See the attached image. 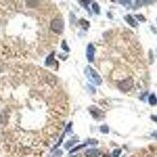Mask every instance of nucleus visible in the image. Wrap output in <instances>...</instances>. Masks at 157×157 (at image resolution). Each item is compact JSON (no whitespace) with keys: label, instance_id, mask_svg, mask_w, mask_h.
<instances>
[{"label":"nucleus","instance_id":"f03ea898","mask_svg":"<svg viewBox=\"0 0 157 157\" xmlns=\"http://www.w3.org/2000/svg\"><path fill=\"white\" fill-rule=\"evenodd\" d=\"M64 21L61 18H55L51 22V28L54 32L56 33H61L64 30Z\"/></svg>","mask_w":157,"mask_h":157},{"label":"nucleus","instance_id":"39448f33","mask_svg":"<svg viewBox=\"0 0 157 157\" xmlns=\"http://www.w3.org/2000/svg\"><path fill=\"white\" fill-rule=\"evenodd\" d=\"M99 153H100L99 150L92 148V149H88L86 152V156L87 157H97L99 156Z\"/></svg>","mask_w":157,"mask_h":157},{"label":"nucleus","instance_id":"f8f14e48","mask_svg":"<svg viewBox=\"0 0 157 157\" xmlns=\"http://www.w3.org/2000/svg\"><path fill=\"white\" fill-rule=\"evenodd\" d=\"M120 153H121V149H115L113 151V156L118 157Z\"/></svg>","mask_w":157,"mask_h":157},{"label":"nucleus","instance_id":"f257e3e1","mask_svg":"<svg viewBox=\"0 0 157 157\" xmlns=\"http://www.w3.org/2000/svg\"><path fill=\"white\" fill-rule=\"evenodd\" d=\"M84 73L85 75L86 76V78H88V80H90L94 84L100 86L102 83V79L100 78L99 74L93 68H91L90 66H87L85 69Z\"/></svg>","mask_w":157,"mask_h":157},{"label":"nucleus","instance_id":"9d476101","mask_svg":"<svg viewBox=\"0 0 157 157\" xmlns=\"http://www.w3.org/2000/svg\"><path fill=\"white\" fill-rule=\"evenodd\" d=\"M100 131L102 132V133H104V134H108V131H109V130H108V127L106 125H104L100 127Z\"/></svg>","mask_w":157,"mask_h":157},{"label":"nucleus","instance_id":"4468645a","mask_svg":"<svg viewBox=\"0 0 157 157\" xmlns=\"http://www.w3.org/2000/svg\"><path fill=\"white\" fill-rule=\"evenodd\" d=\"M136 17H137L138 20H140L141 21H145V18H144L142 15H136Z\"/></svg>","mask_w":157,"mask_h":157},{"label":"nucleus","instance_id":"423d86ee","mask_svg":"<svg viewBox=\"0 0 157 157\" xmlns=\"http://www.w3.org/2000/svg\"><path fill=\"white\" fill-rule=\"evenodd\" d=\"M125 20L126 22L128 23L129 25L132 26V27H136L138 25V22L135 21L134 19L130 15H127L125 17Z\"/></svg>","mask_w":157,"mask_h":157},{"label":"nucleus","instance_id":"dca6fc26","mask_svg":"<svg viewBox=\"0 0 157 157\" xmlns=\"http://www.w3.org/2000/svg\"><path fill=\"white\" fill-rule=\"evenodd\" d=\"M152 136L155 138H157V130H155V131L152 134Z\"/></svg>","mask_w":157,"mask_h":157},{"label":"nucleus","instance_id":"ddd939ff","mask_svg":"<svg viewBox=\"0 0 157 157\" xmlns=\"http://www.w3.org/2000/svg\"><path fill=\"white\" fill-rule=\"evenodd\" d=\"M86 144H81V145H78V146H77V147H75V148H74V149H72L71 152H70V153H72V152H75L76 150H78L79 148H81L82 147H84Z\"/></svg>","mask_w":157,"mask_h":157},{"label":"nucleus","instance_id":"a211bd4d","mask_svg":"<svg viewBox=\"0 0 157 157\" xmlns=\"http://www.w3.org/2000/svg\"><path fill=\"white\" fill-rule=\"evenodd\" d=\"M71 157H80L79 156H71Z\"/></svg>","mask_w":157,"mask_h":157},{"label":"nucleus","instance_id":"20e7f679","mask_svg":"<svg viewBox=\"0 0 157 157\" xmlns=\"http://www.w3.org/2000/svg\"><path fill=\"white\" fill-rule=\"evenodd\" d=\"M94 53H95V47L92 43L88 45L86 50V57L90 62H93L94 60Z\"/></svg>","mask_w":157,"mask_h":157},{"label":"nucleus","instance_id":"f3484780","mask_svg":"<svg viewBox=\"0 0 157 157\" xmlns=\"http://www.w3.org/2000/svg\"><path fill=\"white\" fill-rule=\"evenodd\" d=\"M103 157H111L110 156H108V155H104Z\"/></svg>","mask_w":157,"mask_h":157},{"label":"nucleus","instance_id":"6e6552de","mask_svg":"<svg viewBox=\"0 0 157 157\" xmlns=\"http://www.w3.org/2000/svg\"><path fill=\"white\" fill-rule=\"evenodd\" d=\"M53 57H54V53H52L50 55L47 57V60H46V65L50 66L52 65V62L53 61Z\"/></svg>","mask_w":157,"mask_h":157},{"label":"nucleus","instance_id":"2eb2a0df","mask_svg":"<svg viewBox=\"0 0 157 157\" xmlns=\"http://www.w3.org/2000/svg\"><path fill=\"white\" fill-rule=\"evenodd\" d=\"M151 119H152L153 121H155L156 122H157V116H154V115H152V116H151Z\"/></svg>","mask_w":157,"mask_h":157},{"label":"nucleus","instance_id":"1a4fd4ad","mask_svg":"<svg viewBox=\"0 0 157 157\" xmlns=\"http://www.w3.org/2000/svg\"><path fill=\"white\" fill-rule=\"evenodd\" d=\"M92 7H93V9H94V12L96 13L97 14H99V13H100V7H99V5H98L97 3H93Z\"/></svg>","mask_w":157,"mask_h":157},{"label":"nucleus","instance_id":"0eeeda50","mask_svg":"<svg viewBox=\"0 0 157 157\" xmlns=\"http://www.w3.org/2000/svg\"><path fill=\"white\" fill-rule=\"evenodd\" d=\"M148 102L151 105H156L157 104V98L156 96L154 94H151L149 97H148Z\"/></svg>","mask_w":157,"mask_h":157},{"label":"nucleus","instance_id":"7ed1b4c3","mask_svg":"<svg viewBox=\"0 0 157 157\" xmlns=\"http://www.w3.org/2000/svg\"><path fill=\"white\" fill-rule=\"evenodd\" d=\"M133 85H134V80L132 78H125L124 80L121 81V82H119V87L121 90L126 92L131 89Z\"/></svg>","mask_w":157,"mask_h":157},{"label":"nucleus","instance_id":"9b49d317","mask_svg":"<svg viewBox=\"0 0 157 157\" xmlns=\"http://www.w3.org/2000/svg\"><path fill=\"white\" fill-rule=\"evenodd\" d=\"M75 142H76V141H69L65 144V146L66 148L68 149V148H69L71 146H72L73 144H75Z\"/></svg>","mask_w":157,"mask_h":157}]
</instances>
